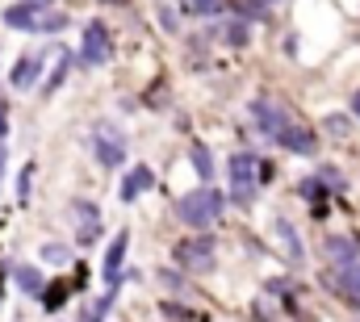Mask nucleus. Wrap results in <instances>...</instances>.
Returning <instances> with one entry per match:
<instances>
[{"mask_svg": "<svg viewBox=\"0 0 360 322\" xmlns=\"http://www.w3.org/2000/svg\"><path fill=\"white\" fill-rule=\"evenodd\" d=\"M72 17L68 13H51L46 8V0H21V4H13V8H4V25H13V30H63Z\"/></svg>", "mask_w": 360, "mask_h": 322, "instance_id": "f257e3e1", "label": "nucleus"}, {"mask_svg": "<svg viewBox=\"0 0 360 322\" xmlns=\"http://www.w3.org/2000/svg\"><path fill=\"white\" fill-rule=\"evenodd\" d=\"M222 205H226V197L218 188H197V193H184L176 201V214L184 226H210V222H218Z\"/></svg>", "mask_w": 360, "mask_h": 322, "instance_id": "f03ea898", "label": "nucleus"}, {"mask_svg": "<svg viewBox=\"0 0 360 322\" xmlns=\"http://www.w3.org/2000/svg\"><path fill=\"white\" fill-rule=\"evenodd\" d=\"M252 176H256V160L239 151V155L231 160V180H235V188H231V201H235V205H243V210L256 201V180H252Z\"/></svg>", "mask_w": 360, "mask_h": 322, "instance_id": "7ed1b4c3", "label": "nucleus"}, {"mask_svg": "<svg viewBox=\"0 0 360 322\" xmlns=\"http://www.w3.org/2000/svg\"><path fill=\"white\" fill-rule=\"evenodd\" d=\"M176 264L188 272H210L214 268V239L210 235H197V239L176 243Z\"/></svg>", "mask_w": 360, "mask_h": 322, "instance_id": "20e7f679", "label": "nucleus"}, {"mask_svg": "<svg viewBox=\"0 0 360 322\" xmlns=\"http://www.w3.org/2000/svg\"><path fill=\"white\" fill-rule=\"evenodd\" d=\"M80 63H89V67H101V63H109V30H105L101 21H89V30H84Z\"/></svg>", "mask_w": 360, "mask_h": 322, "instance_id": "39448f33", "label": "nucleus"}, {"mask_svg": "<svg viewBox=\"0 0 360 322\" xmlns=\"http://www.w3.org/2000/svg\"><path fill=\"white\" fill-rule=\"evenodd\" d=\"M96 160H101V167H122L126 163V139L117 130L101 126L96 130Z\"/></svg>", "mask_w": 360, "mask_h": 322, "instance_id": "423d86ee", "label": "nucleus"}, {"mask_svg": "<svg viewBox=\"0 0 360 322\" xmlns=\"http://www.w3.org/2000/svg\"><path fill=\"white\" fill-rule=\"evenodd\" d=\"M252 117H256V126H260L269 139H276V134L289 126V122H285V113H281L272 101H252Z\"/></svg>", "mask_w": 360, "mask_h": 322, "instance_id": "0eeeda50", "label": "nucleus"}, {"mask_svg": "<svg viewBox=\"0 0 360 322\" xmlns=\"http://www.w3.org/2000/svg\"><path fill=\"white\" fill-rule=\"evenodd\" d=\"M126 247H130V235H126V231H117V235H113V247L105 251V272H101L109 285H117V281H122V259H126Z\"/></svg>", "mask_w": 360, "mask_h": 322, "instance_id": "6e6552de", "label": "nucleus"}, {"mask_svg": "<svg viewBox=\"0 0 360 322\" xmlns=\"http://www.w3.org/2000/svg\"><path fill=\"white\" fill-rule=\"evenodd\" d=\"M151 184H155V172H151L147 163H143V167H130V176L122 180V201H139Z\"/></svg>", "mask_w": 360, "mask_h": 322, "instance_id": "1a4fd4ad", "label": "nucleus"}, {"mask_svg": "<svg viewBox=\"0 0 360 322\" xmlns=\"http://www.w3.org/2000/svg\"><path fill=\"white\" fill-rule=\"evenodd\" d=\"M276 143H281L285 151H297V155H314V134H310V130H302V126H285V130L276 134Z\"/></svg>", "mask_w": 360, "mask_h": 322, "instance_id": "9d476101", "label": "nucleus"}, {"mask_svg": "<svg viewBox=\"0 0 360 322\" xmlns=\"http://www.w3.org/2000/svg\"><path fill=\"white\" fill-rule=\"evenodd\" d=\"M13 281H17L21 293H42V272L30 268V264H17V268H13Z\"/></svg>", "mask_w": 360, "mask_h": 322, "instance_id": "9b49d317", "label": "nucleus"}, {"mask_svg": "<svg viewBox=\"0 0 360 322\" xmlns=\"http://www.w3.org/2000/svg\"><path fill=\"white\" fill-rule=\"evenodd\" d=\"M340 289L344 293H352L356 297V306H360V264L352 259V264H340Z\"/></svg>", "mask_w": 360, "mask_h": 322, "instance_id": "f8f14e48", "label": "nucleus"}, {"mask_svg": "<svg viewBox=\"0 0 360 322\" xmlns=\"http://www.w3.org/2000/svg\"><path fill=\"white\" fill-rule=\"evenodd\" d=\"M34 80H38V59H34V55H25V59L13 67V88H30Z\"/></svg>", "mask_w": 360, "mask_h": 322, "instance_id": "ddd939ff", "label": "nucleus"}, {"mask_svg": "<svg viewBox=\"0 0 360 322\" xmlns=\"http://www.w3.org/2000/svg\"><path fill=\"white\" fill-rule=\"evenodd\" d=\"M327 251H331V255H340V264H352V255L360 251V243H356V239H340V235H331V239H327Z\"/></svg>", "mask_w": 360, "mask_h": 322, "instance_id": "4468645a", "label": "nucleus"}, {"mask_svg": "<svg viewBox=\"0 0 360 322\" xmlns=\"http://www.w3.org/2000/svg\"><path fill=\"white\" fill-rule=\"evenodd\" d=\"M188 155H193V167H197V176H201V180H210V176H214V155H210V147L193 143V151H188Z\"/></svg>", "mask_w": 360, "mask_h": 322, "instance_id": "2eb2a0df", "label": "nucleus"}, {"mask_svg": "<svg viewBox=\"0 0 360 322\" xmlns=\"http://www.w3.org/2000/svg\"><path fill=\"white\" fill-rule=\"evenodd\" d=\"M276 235L285 239V247H289V255H293V259L302 255V243H297V235H293V226H289L285 218H276Z\"/></svg>", "mask_w": 360, "mask_h": 322, "instance_id": "dca6fc26", "label": "nucleus"}, {"mask_svg": "<svg viewBox=\"0 0 360 322\" xmlns=\"http://www.w3.org/2000/svg\"><path fill=\"white\" fill-rule=\"evenodd\" d=\"M63 297H68V285H51V289H42V310H59Z\"/></svg>", "mask_w": 360, "mask_h": 322, "instance_id": "f3484780", "label": "nucleus"}, {"mask_svg": "<svg viewBox=\"0 0 360 322\" xmlns=\"http://www.w3.org/2000/svg\"><path fill=\"white\" fill-rule=\"evenodd\" d=\"M248 38H252V30H248L243 21H235V25H226V42H231V46H248Z\"/></svg>", "mask_w": 360, "mask_h": 322, "instance_id": "a211bd4d", "label": "nucleus"}, {"mask_svg": "<svg viewBox=\"0 0 360 322\" xmlns=\"http://www.w3.org/2000/svg\"><path fill=\"white\" fill-rule=\"evenodd\" d=\"M226 8V0H193V13H201V17H218Z\"/></svg>", "mask_w": 360, "mask_h": 322, "instance_id": "6ab92c4d", "label": "nucleus"}, {"mask_svg": "<svg viewBox=\"0 0 360 322\" xmlns=\"http://www.w3.org/2000/svg\"><path fill=\"white\" fill-rule=\"evenodd\" d=\"M109 302H113V297H96L89 310H84V318H80V322H101V318H105V310H109Z\"/></svg>", "mask_w": 360, "mask_h": 322, "instance_id": "aec40b11", "label": "nucleus"}, {"mask_svg": "<svg viewBox=\"0 0 360 322\" xmlns=\"http://www.w3.org/2000/svg\"><path fill=\"white\" fill-rule=\"evenodd\" d=\"M323 126H327V130H331V134H335V139H344V134H348V130H352V126H348V117H340V113H331V117H327V122H323Z\"/></svg>", "mask_w": 360, "mask_h": 322, "instance_id": "412c9836", "label": "nucleus"}, {"mask_svg": "<svg viewBox=\"0 0 360 322\" xmlns=\"http://www.w3.org/2000/svg\"><path fill=\"white\" fill-rule=\"evenodd\" d=\"M42 259H46V264H68V247L51 243V247H42Z\"/></svg>", "mask_w": 360, "mask_h": 322, "instance_id": "4be33fe9", "label": "nucleus"}, {"mask_svg": "<svg viewBox=\"0 0 360 322\" xmlns=\"http://www.w3.org/2000/svg\"><path fill=\"white\" fill-rule=\"evenodd\" d=\"M302 197H314V201H319V197H323V184H319V180H302Z\"/></svg>", "mask_w": 360, "mask_h": 322, "instance_id": "5701e85b", "label": "nucleus"}, {"mask_svg": "<svg viewBox=\"0 0 360 322\" xmlns=\"http://www.w3.org/2000/svg\"><path fill=\"white\" fill-rule=\"evenodd\" d=\"M239 13H248V17H260V13H264V4H260V0H239Z\"/></svg>", "mask_w": 360, "mask_h": 322, "instance_id": "b1692460", "label": "nucleus"}, {"mask_svg": "<svg viewBox=\"0 0 360 322\" xmlns=\"http://www.w3.org/2000/svg\"><path fill=\"white\" fill-rule=\"evenodd\" d=\"M30 180H34V163H30V167H25V172H21V201H25V197H30Z\"/></svg>", "mask_w": 360, "mask_h": 322, "instance_id": "393cba45", "label": "nucleus"}, {"mask_svg": "<svg viewBox=\"0 0 360 322\" xmlns=\"http://www.w3.org/2000/svg\"><path fill=\"white\" fill-rule=\"evenodd\" d=\"M352 113L360 117V92H352Z\"/></svg>", "mask_w": 360, "mask_h": 322, "instance_id": "a878e982", "label": "nucleus"}, {"mask_svg": "<svg viewBox=\"0 0 360 322\" xmlns=\"http://www.w3.org/2000/svg\"><path fill=\"white\" fill-rule=\"evenodd\" d=\"M4 130H8V122H4V105H0V134H4Z\"/></svg>", "mask_w": 360, "mask_h": 322, "instance_id": "bb28decb", "label": "nucleus"}, {"mask_svg": "<svg viewBox=\"0 0 360 322\" xmlns=\"http://www.w3.org/2000/svg\"><path fill=\"white\" fill-rule=\"evenodd\" d=\"M0 176H4V151H0Z\"/></svg>", "mask_w": 360, "mask_h": 322, "instance_id": "cd10ccee", "label": "nucleus"}, {"mask_svg": "<svg viewBox=\"0 0 360 322\" xmlns=\"http://www.w3.org/2000/svg\"><path fill=\"white\" fill-rule=\"evenodd\" d=\"M109 4H122V0H109Z\"/></svg>", "mask_w": 360, "mask_h": 322, "instance_id": "c85d7f7f", "label": "nucleus"}]
</instances>
